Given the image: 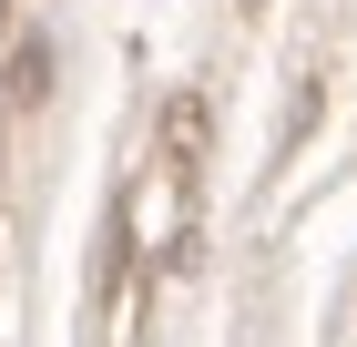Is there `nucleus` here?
Returning a JSON list of instances; mask_svg holds the SVG:
<instances>
[{
  "label": "nucleus",
  "mask_w": 357,
  "mask_h": 347,
  "mask_svg": "<svg viewBox=\"0 0 357 347\" xmlns=\"http://www.w3.org/2000/svg\"><path fill=\"white\" fill-rule=\"evenodd\" d=\"M164 143H174V163L204 154V92H174V103H164Z\"/></svg>",
  "instance_id": "obj_1"
}]
</instances>
